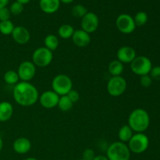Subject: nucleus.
<instances>
[{"mask_svg": "<svg viewBox=\"0 0 160 160\" xmlns=\"http://www.w3.org/2000/svg\"><path fill=\"white\" fill-rule=\"evenodd\" d=\"M74 31V28L72 25L66 23L59 27L58 30V34L62 39H70L73 36Z\"/></svg>", "mask_w": 160, "mask_h": 160, "instance_id": "4be33fe9", "label": "nucleus"}, {"mask_svg": "<svg viewBox=\"0 0 160 160\" xmlns=\"http://www.w3.org/2000/svg\"><path fill=\"white\" fill-rule=\"evenodd\" d=\"M14 28V24L10 20L0 21V33L4 35H9L12 34Z\"/></svg>", "mask_w": 160, "mask_h": 160, "instance_id": "393cba45", "label": "nucleus"}, {"mask_svg": "<svg viewBox=\"0 0 160 160\" xmlns=\"http://www.w3.org/2000/svg\"><path fill=\"white\" fill-rule=\"evenodd\" d=\"M17 73L21 81L30 82L36 74V66L30 61H23L20 64Z\"/></svg>", "mask_w": 160, "mask_h": 160, "instance_id": "9d476101", "label": "nucleus"}, {"mask_svg": "<svg viewBox=\"0 0 160 160\" xmlns=\"http://www.w3.org/2000/svg\"><path fill=\"white\" fill-rule=\"evenodd\" d=\"M128 143L131 152L142 154L148 149L149 146V139L144 133H136L135 134H133L132 138Z\"/></svg>", "mask_w": 160, "mask_h": 160, "instance_id": "39448f33", "label": "nucleus"}, {"mask_svg": "<svg viewBox=\"0 0 160 160\" xmlns=\"http://www.w3.org/2000/svg\"><path fill=\"white\" fill-rule=\"evenodd\" d=\"M53 59L52 52L45 47H39L34 50L32 55V62L38 67H46Z\"/></svg>", "mask_w": 160, "mask_h": 160, "instance_id": "0eeeda50", "label": "nucleus"}, {"mask_svg": "<svg viewBox=\"0 0 160 160\" xmlns=\"http://www.w3.org/2000/svg\"><path fill=\"white\" fill-rule=\"evenodd\" d=\"M11 35L14 42L19 45H25L28 43L31 39V34L29 31L23 26L15 27Z\"/></svg>", "mask_w": 160, "mask_h": 160, "instance_id": "4468645a", "label": "nucleus"}, {"mask_svg": "<svg viewBox=\"0 0 160 160\" xmlns=\"http://www.w3.org/2000/svg\"><path fill=\"white\" fill-rule=\"evenodd\" d=\"M12 96L17 104L28 107L38 101L39 93L34 84L26 81H20L14 85Z\"/></svg>", "mask_w": 160, "mask_h": 160, "instance_id": "f257e3e1", "label": "nucleus"}, {"mask_svg": "<svg viewBox=\"0 0 160 160\" xmlns=\"http://www.w3.org/2000/svg\"><path fill=\"white\" fill-rule=\"evenodd\" d=\"M127 89V81L122 76L112 77L108 81L107 92L111 96L119 97L123 95Z\"/></svg>", "mask_w": 160, "mask_h": 160, "instance_id": "6e6552de", "label": "nucleus"}, {"mask_svg": "<svg viewBox=\"0 0 160 160\" xmlns=\"http://www.w3.org/2000/svg\"><path fill=\"white\" fill-rule=\"evenodd\" d=\"M59 97L60 96L52 90L45 91L39 95L38 101L41 106L45 109H53L57 106Z\"/></svg>", "mask_w": 160, "mask_h": 160, "instance_id": "f8f14e48", "label": "nucleus"}, {"mask_svg": "<svg viewBox=\"0 0 160 160\" xmlns=\"http://www.w3.org/2000/svg\"><path fill=\"white\" fill-rule=\"evenodd\" d=\"M52 88L59 96L67 95L73 89V81L66 74H58L52 81Z\"/></svg>", "mask_w": 160, "mask_h": 160, "instance_id": "20e7f679", "label": "nucleus"}, {"mask_svg": "<svg viewBox=\"0 0 160 160\" xmlns=\"http://www.w3.org/2000/svg\"><path fill=\"white\" fill-rule=\"evenodd\" d=\"M95 157V153L92 148H87L83 152L82 159L84 160H93Z\"/></svg>", "mask_w": 160, "mask_h": 160, "instance_id": "2f4dec72", "label": "nucleus"}, {"mask_svg": "<svg viewBox=\"0 0 160 160\" xmlns=\"http://www.w3.org/2000/svg\"><path fill=\"white\" fill-rule=\"evenodd\" d=\"M87 12L88 9L83 5H76L72 8V15L77 18L82 19Z\"/></svg>", "mask_w": 160, "mask_h": 160, "instance_id": "bb28decb", "label": "nucleus"}, {"mask_svg": "<svg viewBox=\"0 0 160 160\" xmlns=\"http://www.w3.org/2000/svg\"><path fill=\"white\" fill-rule=\"evenodd\" d=\"M132 136L133 131L128 124L122 126L118 131V137L120 142H123V143H127L129 142Z\"/></svg>", "mask_w": 160, "mask_h": 160, "instance_id": "aec40b11", "label": "nucleus"}, {"mask_svg": "<svg viewBox=\"0 0 160 160\" xmlns=\"http://www.w3.org/2000/svg\"><path fill=\"white\" fill-rule=\"evenodd\" d=\"M4 81L9 85H16L18 82H20V78L17 71L14 70H8L5 73L3 76Z\"/></svg>", "mask_w": 160, "mask_h": 160, "instance_id": "b1692460", "label": "nucleus"}, {"mask_svg": "<svg viewBox=\"0 0 160 160\" xmlns=\"http://www.w3.org/2000/svg\"><path fill=\"white\" fill-rule=\"evenodd\" d=\"M152 68V61L145 56H136L135 59L131 63V69L133 73L140 77L149 74Z\"/></svg>", "mask_w": 160, "mask_h": 160, "instance_id": "423d86ee", "label": "nucleus"}, {"mask_svg": "<svg viewBox=\"0 0 160 160\" xmlns=\"http://www.w3.org/2000/svg\"><path fill=\"white\" fill-rule=\"evenodd\" d=\"M149 75L152 80L156 81H160V66H156V67H152L151 71H150Z\"/></svg>", "mask_w": 160, "mask_h": 160, "instance_id": "473e14b6", "label": "nucleus"}, {"mask_svg": "<svg viewBox=\"0 0 160 160\" xmlns=\"http://www.w3.org/2000/svg\"><path fill=\"white\" fill-rule=\"evenodd\" d=\"M152 78H151L149 74L141 76L140 83L142 85V87L144 88H149L152 85Z\"/></svg>", "mask_w": 160, "mask_h": 160, "instance_id": "c85d7f7f", "label": "nucleus"}, {"mask_svg": "<svg viewBox=\"0 0 160 160\" xmlns=\"http://www.w3.org/2000/svg\"><path fill=\"white\" fill-rule=\"evenodd\" d=\"M99 26L98 16L92 12H88L81 19V29L88 34L95 32Z\"/></svg>", "mask_w": 160, "mask_h": 160, "instance_id": "9b49d317", "label": "nucleus"}, {"mask_svg": "<svg viewBox=\"0 0 160 160\" xmlns=\"http://www.w3.org/2000/svg\"><path fill=\"white\" fill-rule=\"evenodd\" d=\"M71 38L73 44L78 47H81V48L88 46L90 44L91 40H92L90 34L83 31L82 29L75 30Z\"/></svg>", "mask_w": 160, "mask_h": 160, "instance_id": "2eb2a0df", "label": "nucleus"}, {"mask_svg": "<svg viewBox=\"0 0 160 160\" xmlns=\"http://www.w3.org/2000/svg\"><path fill=\"white\" fill-rule=\"evenodd\" d=\"M131 153L126 143L115 142L108 147L106 156L109 160H130Z\"/></svg>", "mask_w": 160, "mask_h": 160, "instance_id": "7ed1b4c3", "label": "nucleus"}, {"mask_svg": "<svg viewBox=\"0 0 160 160\" xmlns=\"http://www.w3.org/2000/svg\"><path fill=\"white\" fill-rule=\"evenodd\" d=\"M10 16V11H9V9L8 8L3 7L0 9V21L9 20Z\"/></svg>", "mask_w": 160, "mask_h": 160, "instance_id": "c756f323", "label": "nucleus"}, {"mask_svg": "<svg viewBox=\"0 0 160 160\" xmlns=\"http://www.w3.org/2000/svg\"><path fill=\"white\" fill-rule=\"evenodd\" d=\"M12 148L17 154H26L31 148V142L28 138L20 137L16 139L12 144Z\"/></svg>", "mask_w": 160, "mask_h": 160, "instance_id": "dca6fc26", "label": "nucleus"}, {"mask_svg": "<svg viewBox=\"0 0 160 160\" xmlns=\"http://www.w3.org/2000/svg\"><path fill=\"white\" fill-rule=\"evenodd\" d=\"M9 0H0V9L3 7H6L9 3Z\"/></svg>", "mask_w": 160, "mask_h": 160, "instance_id": "f704fd0d", "label": "nucleus"}, {"mask_svg": "<svg viewBox=\"0 0 160 160\" xmlns=\"http://www.w3.org/2000/svg\"><path fill=\"white\" fill-rule=\"evenodd\" d=\"M17 2H18L21 3V4L23 5H25V4H28V2H29L31 0H16Z\"/></svg>", "mask_w": 160, "mask_h": 160, "instance_id": "c9c22d12", "label": "nucleus"}, {"mask_svg": "<svg viewBox=\"0 0 160 160\" xmlns=\"http://www.w3.org/2000/svg\"><path fill=\"white\" fill-rule=\"evenodd\" d=\"M59 1H60V2L64 3V4H70V3L73 2L74 0H59Z\"/></svg>", "mask_w": 160, "mask_h": 160, "instance_id": "e433bc0d", "label": "nucleus"}, {"mask_svg": "<svg viewBox=\"0 0 160 160\" xmlns=\"http://www.w3.org/2000/svg\"><path fill=\"white\" fill-rule=\"evenodd\" d=\"M13 114V106L9 102H0V122H6L10 120Z\"/></svg>", "mask_w": 160, "mask_h": 160, "instance_id": "a211bd4d", "label": "nucleus"}, {"mask_svg": "<svg viewBox=\"0 0 160 160\" xmlns=\"http://www.w3.org/2000/svg\"><path fill=\"white\" fill-rule=\"evenodd\" d=\"M76 160H84L83 159H76Z\"/></svg>", "mask_w": 160, "mask_h": 160, "instance_id": "ea45409f", "label": "nucleus"}, {"mask_svg": "<svg viewBox=\"0 0 160 160\" xmlns=\"http://www.w3.org/2000/svg\"><path fill=\"white\" fill-rule=\"evenodd\" d=\"M2 148H3V140L1 136H0V152L2 150Z\"/></svg>", "mask_w": 160, "mask_h": 160, "instance_id": "4c0bfd02", "label": "nucleus"}, {"mask_svg": "<svg viewBox=\"0 0 160 160\" xmlns=\"http://www.w3.org/2000/svg\"><path fill=\"white\" fill-rule=\"evenodd\" d=\"M57 106L62 112H68L73 108V103L70 101L67 95H62L59 97Z\"/></svg>", "mask_w": 160, "mask_h": 160, "instance_id": "5701e85b", "label": "nucleus"}, {"mask_svg": "<svg viewBox=\"0 0 160 160\" xmlns=\"http://www.w3.org/2000/svg\"><path fill=\"white\" fill-rule=\"evenodd\" d=\"M93 160H109L106 156H102V155H98V156H95Z\"/></svg>", "mask_w": 160, "mask_h": 160, "instance_id": "72a5a7b5", "label": "nucleus"}, {"mask_svg": "<svg viewBox=\"0 0 160 160\" xmlns=\"http://www.w3.org/2000/svg\"><path fill=\"white\" fill-rule=\"evenodd\" d=\"M123 70H124V66L118 59L112 60V62H109V67H108L109 73L112 75V77L121 76Z\"/></svg>", "mask_w": 160, "mask_h": 160, "instance_id": "6ab92c4d", "label": "nucleus"}, {"mask_svg": "<svg viewBox=\"0 0 160 160\" xmlns=\"http://www.w3.org/2000/svg\"><path fill=\"white\" fill-rule=\"evenodd\" d=\"M9 9L10 11V13L12 14V15H20L23 10V5L16 1L11 4Z\"/></svg>", "mask_w": 160, "mask_h": 160, "instance_id": "cd10ccee", "label": "nucleus"}, {"mask_svg": "<svg viewBox=\"0 0 160 160\" xmlns=\"http://www.w3.org/2000/svg\"><path fill=\"white\" fill-rule=\"evenodd\" d=\"M133 18H134L136 27H142L144 26L148 22V17L146 12H144V11H140V12H137Z\"/></svg>", "mask_w": 160, "mask_h": 160, "instance_id": "a878e982", "label": "nucleus"}, {"mask_svg": "<svg viewBox=\"0 0 160 160\" xmlns=\"http://www.w3.org/2000/svg\"><path fill=\"white\" fill-rule=\"evenodd\" d=\"M23 160H38L36 158H33V157H30V158H27V159H23Z\"/></svg>", "mask_w": 160, "mask_h": 160, "instance_id": "58836bf2", "label": "nucleus"}, {"mask_svg": "<svg viewBox=\"0 0 160 160\" xmlns=\"http://www.w3.org/2000/svg\"><path fill=\"white\" fill-rule=\"evenodd\" d=\"M44 43H45V48L49 49L50 51L53 52L57 49L58 46H59V41L57 36H56L55 34H48L45 38Z\"/></svg>", "mask_w": 160, "mask_h": 160, "instance_id": "412c9836", "label": "nucleus"}, {"mask_svg": "<svg viewBox=\"0 0 160 160\" xmlns=\"http://www.w3.org/2000/svg\"><path fill=\"white\" fill-rule=\"evenodd\" d=\"M117 59L123 64L131 63L137 56L136 51L131 46H123L120 48L117 53Z\"/></svg>", "mask_w": 160, "mask_h": 160, "instance_id": "ddd939ff", "label": "nucleus"}, {"mask_svg": "<svg viewBox=\"0 0 160 160\" xmlns=\"http://www.w3.org/2000/svg\"><path fill=\"white\" fill-rule=\"evenodd\" d=\"M67 95L68 96V98H70V101H71L73 104L76 102H78L80 99L79 92H78L77 90H74V89H72V90H70Z\"/></svg>", "mask_w": 160, "mask_h": 160, "instance_id": "7c9ffc66", "label": "nucleus"}, {"mask_svg": "<svg viewBox=\"0 0 160 160\" xmlns=\"http://www.w3.org/2000/svg\"><path fill=\"white\" fill-rule=\"evenodd\" d=\"M0 123H1V122H0Z\"/></svg>", "mask_w": 160, "mask_h": 160, "instance_id": "a19ab883", "label": "nucleus"}, {"mask_svg": "<svg viewBox=\"0 0 160 160\" xmlns=\"http://www.w3.org/2000/svg\"><path fill=\"white\" fill-rule=\"evenodd\" d=\"M150 124V117L146 110L135 109L131 112L128 117V126L136 133H144Z\"/></svg>", "mask_w": 160, "mask_h": 160, "instance_id": "f03ea898", "label": "nucleus"}, {"mask_svg": "<svg viewBox=\"0 0 160 160\" xmlns=\"http://www.w3.org/2000/svg\"><path fill=\"white\" fill-rule=\"evenodd\" d=\"M116 26L120 32L124 34H131L136 28L134 18L129 14L123 13L117 17L116 20Z\"/></svg>", "mask_w": 160, "mask_h": 160, "instance_id": "1a4fd4ad", "label": "nucleus"}, {"mask_svg": "<svg viewBox=\"0 0 160 160\" xmlns=\"http://www.w3.org/2000/svg\"><path fill=\"white\" fill-rule=\"evenodd\" d=\"M39 6L42 12L47 14H52L57 12L60 6L59 0H40Z\"/></svg>", "mask_w": 160, "mask_h": 160, "instance_id": "f3484780", "label": "nucleus"}]
</instances>
